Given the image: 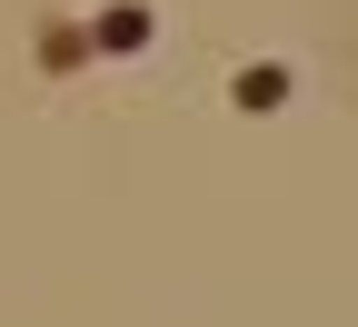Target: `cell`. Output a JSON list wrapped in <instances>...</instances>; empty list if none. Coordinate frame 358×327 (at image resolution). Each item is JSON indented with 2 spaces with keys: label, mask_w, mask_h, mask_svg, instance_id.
Masks as SVG:
<instances>
[{
  "label": "cell",
  "mask_w": 358,
  "mask_h": 327,
  "mask_svg": "<svg viewBox=\"0 0 358 327\" xmlns=\"http://www.w3.org/2000/svg\"><path fill=\"white\" fill-rule=\"evenodd\" d=\"M90 60V20H50L40 30V70H80Z\"/></svg>",
  "instance_id": "3957f363"
},
{
  "label": "cell",
  "mask_w": 358,
  "mask_h": 327,
  "mask_svg": "<svg viewBox=\"0 0 358 327\" xmlns=\"http://www.w3.org/2000/svg\"><path fill=\"white\" fill-rule=\"evenodd\" d=\"M150 0H110V10H90V50H110V60H129V50H150Z\"/></svg>",
  "instance_id": "6da1fadb"
},
{
  "label": "cell",
  "mask_w": 358,
  "mask_h": 327,
  "mask_svg": "<svg viewBox=\"0 0 358 327\" xmlns=\"http://www.w3.org/2000/svg\"><path fill=\"white\" fill-rule=\"evenodd\" d=\"M229 100H239V109H279V100H289V70H279V60H249V70L229 79Z\"/></svg>",
  "instance_id": "7a4b0ae2"
}]
</instances>
